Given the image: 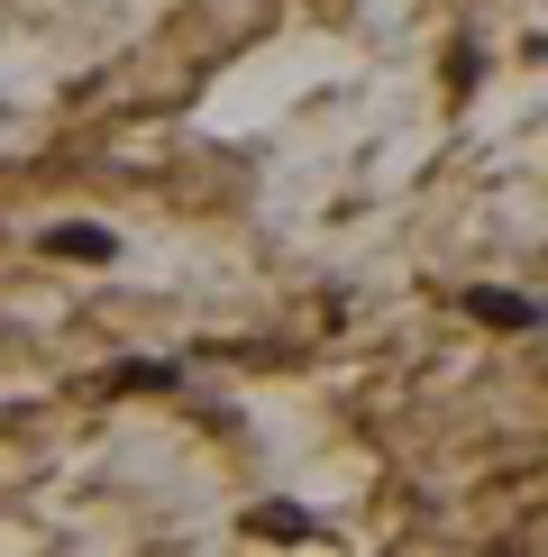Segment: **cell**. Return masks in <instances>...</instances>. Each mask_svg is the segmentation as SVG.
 Listing matches in <instances>:
<instances>
[{"instance_id":"6da1fadb","label":"cell","mask_w":548,"mask_h":557,"mask_svg":"<svg viewBox=\"0 0 548 557\" xmlns=\"http://www.w3.org/2000/svg\"><path fill=\"white\" fill-rule=\"evenodd\" d=\"M46 247H55V257H110V238H101V228H55Z\"/></svg>"}]
</instances>
